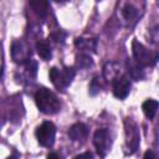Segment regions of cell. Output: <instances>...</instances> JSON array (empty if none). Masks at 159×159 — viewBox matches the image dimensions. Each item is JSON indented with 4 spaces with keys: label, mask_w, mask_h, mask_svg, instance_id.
I'll list each match as a JSON object with an SVG mask.
<instances>
[{
    "label": "cell",
    "mask_w": 159,
    "mask_h": 159,
    "mask_svg": "<svg viewBox=\"0 0 159 159\" xmlns=\"http://www.w3.org/2000/svg\"><path fill=\"white\" fill-rule=\"evenodd\" d=\"M35 102L40 112L45 114H55L60 112L61 103L57 96L46 87H41L35 93Z\"/></svg>",
    "instance_id": "6da1fadb"
},
{
    "label": "cell",
    "mask_w": 159,
    "mask_h": 159,
    "mask_svg": "<svg viewBox=\"0 0 159 159\" xmlns=\"http://www.w3.org/2000/svg\"><path fill=\"white\" fill-rule=\"evenodd\" d=\"M132 51L134 60L143 67H150L157 63L159 60V53L157 51H152L140 43L138 40H133L132 42Z\"/></svg>",
    "instance_id": "7a4b0ae2"
},
{
    "label": "cell",
    "mask_w": 159,
    "mask_h": 159,
    "mask_svg": "<svg viewBox=\"0 0 159 159\" xmlns=\"http://www.w3.org/2000/svg\"><path fill=\"white\" fill-rule=\"evenodd\" d=\"M75 75H76V71L73 67H63V68L52 67L48 72L51 82L60 91L66 89L71 84L72 80L75 78Z\"/></svg>",
    "instance_id": "3957f363"
},
{
    "label": "cell",
    "mask_w": 159,
    "mask_h": 159,
    "mask_svg": "<svg viewBox=\"0 0 159 159\" xmlns=\"http://www.w3.org/2000/svg\"><path fill=\"white\" fill-rule=\"evenodd\" d=\"M93 144L96 147V150H97L98 155L104 158L112 148V135H111V133L104 128L97 129L94 132V135H93Z\"/></svg>",
    "instance_id": "277c9868"
},
{
    "label": "cell",
    "mask_w": 159,
    "mask_h": 159,
    "mask_svg": "<svg viewBox=\"0 0 159 159\" xmlns=\"http://www.w3.org/2000/svg\"><path fill=\"white\" fill-rule=\"evenodd\" d=\"M36 138L42 147H52L56 138V127L51 122H43L36 129Z\"/></svg>",
    "instance_id": "5b68a950"
},
{
    "label": "cell",
    "mask_w": 159,
    "mask_h": 159,
    "mask_svg": "<svg viewBox=\"0 0 159 159\" xmlns=\"http://www.w3.org/2000/svg\"><path fill=\"white\" fill-rule=\"evenodd\" d=\"M124 125H125V138H127L125 142H127V147L129 149V153L132 154L139 147V140H140L139 130H138L137 124L130 118H127L124 120Z\"/></svg>",
    "instance_id": "8992f818"
},
{
    "label": "cell",
    "mask_w": 159,
    "mask_h": 159,
    "mask_svg": "<svg viewBox=\"0 0 159 159\" xmlns=\"http://www.w3.org/2000/svg\"><path fill=\"white\" fill-rule=\"evenodd\" d=\"M11 56L16 63H27L30 61L31 50L29 45L22 40H16L11 45Z\"/></svg>",
    "instance_id": "52a82bcc"
},
{
    "label": "cell",
    "mask_w": 159,
    "mask_h": 159,
    "mask_svg": "<svg viewBox=\"0 0 159 159\" xmlns=\"http://www.w3.org/2000/svg\"><path fill=\"white\" fill-rule=\"evenodd\" d=\"M130 92V82L127 76H119L113 81V93L118 99H124Z\"/></svg>",
    "instance_id": "ba28073f"
},
{
    "label": "cell",
    "mask_w": 159,
    "mask_h": 159,
    "mask_svg": "<svg viewBox=\"0 0 159 159\" xmlns=\"http://www.w3.org/2000/svg\"><path fill=\"white\" fill-rule=\"evenodd\" d=\"M127 71L129 73V77L134 81H140L144 78L143 66H140L135 60H128L127 61Z\"/></svg>",
    "instance_id": "9c48e42d"
},
{
    "label": "cell",
    "mask_w": 159,
    "mask_h": 159,
    "mask_svg": "<svg viewBox=\"0 0 159 159\" xmlns=\"http://www.w3.org/2000/svg\"><path fill=\"white\" fill-rule=\"evenodd\" d=\"M88 134V128L83 123H76L68 129V137L72 140H82Z\"/></svg>",
    "instance_id": "30bf717a"
},
{
    "label": "cell",
    "mask_w": 159,
    "mask_h": 159,
    "mask_svg": "<svg viewBox=\"0 0 159 159\" xmlns=\"http://www.w3.org/2000/svg\"><path fill=\"white\" fill-rule=\"evenodd\" d=\"M122 15H123V17L125 19L127 22H129V24H134V22L138 20L139 10H138L134 5L127 2V4L123 6V9H122Z\"/></svg>",
    "instance_id": "8fae6325"
},
{
    "label": "cell",
    "mask_w": 159,
    "mask_h": 159,
    "mask_svg": "<svg viewBox=\"0 0 159 159\" xmlns=\"http://www.w3.org/2000/svg\"><path fill=\"white\" fill-rule=\"evenodd\" d=\"M75 45L77 48L83 50V51H92L94 52L97 48V41L96 39H83V37H78L75 41Z\"/></svg>",
    "instance_id": "7c38bea8"
},
{
    "label": "cell",
    "mask_w": 159,
    "mask_h": 159,
    "mask_svg": "<svg viewBox=\"0 0 159 159\" xmlns=\"http://www.w3.org/2000/svg\"><path fill=\"white\" fill-rule=\"evenodd\" d=\"M36 50H37V53L40 55V57H41L42 60H45V61L50 60L51 56H52L51 46H50V43H48L47 41H45V40L37 41V43H36Z\"/></svg>",
    "instance_id": "4fadbf2b"
},
{
    "label": "cell",
    "mask_w": 159,
    "mask_h": 159,
    "mask_svg": "<svg viewBox=\"0 0 159 159\" xmlns=\"http://www.w3.org/2000/svg\"><path fill=\"white\" fill-rule=\"evenodd\" d=\"M158 108H159V102L155 101V99H147V101L142 104V109H143L144 114H145L149 119L154 118V116H155Z\"/></svg>",
    "instance_id": "5bb4252c"
},
{
    "label": "cell",
    "mask_w": 159,
    "mask_h": 159,
    "mask_svg": "<svg viewBox=\"0 0 159 159\" xmlns=\"http://www.w3.org/2000/svg\"><path fill=\"white\" fill-rule=\"evenodd\" d=\"M30 6L34 9V11L40 16V17H46L47 10H48V4L46 1H31Z\"/></svg>",
    "instance_id": "9a60e30c"
},
{
    "label": "cell",
    "mask_w": 159,
    "mask_h": 159,
    "mask_svg": "<svg viewBox=\"0 0 159 159\" xmlns=\"http://www.w3.org/2000/svg\"><path fill=\"white\" fill-rule=\"evenodd\" d=\"M77 65H78L80 68H88L93 65V60L89 55L82 53V55L77 56Z\"/></svg>",
    "instance_id": "2e32d148"
},
{
    "label": "cell",
    "mask_w": 159,
    "mask_h": 159,
    "mask_svg": "<svg viewBox=\"0 0 159 159\" xmlns=\"http://www.w3.org/2000/svg\"><path fill=\"white\" fill-rule=\"evenodd\" d=\"M101 83H99V78L98 77H94L93 80H92V82H91V86H89V93L92 94V96H94V94H97L99 91H101Z\"/></svg>",
    "instance_id": "e0dca14e"
},
{
    "label": "cell",
    "mask_w": 159,
    "mask_h": 159,
    "mask_svg": "<svg viewBox=\"0 0 159 159\" xmlns=\"http://www.w3.org/2000/svg\"><path fill=\"white\" fill-rule=\"evenodd\" d=\"M51 37H52L56 42H63V40L66 39V34H65L63 31L58 30L57 32H53V34L51 35Z\"/></svg>",
    "instance_id": "ac0fdd59"
},
{
    "label": "cell",
    "mask_w": 159,
    "mask_h": 159,
    "mask_svg": "<svg viewBox=\"0 0 159 159\" xmlns=\"http://www.w3.org/2000/svg\"><path fill=\"white\" fill-rule=\"evenodd\" d=\"M73 159H94V157L91 152H86V153H82L80 155H76Z\"/></svg>",
    "instance_id": "d6986e66"
},
{
    "label": "cell",
    "mask_w": 159,
    "mask_h": 159,
    "mask_svg": "<svg viewBox=\"0 0 159 159\" xmlns=\"http://www.w3.org/2000/svg\"><path fill=\"white\" fill-rule=\"evenodd\" d=\"M143 159H158V157H157V154L153 150H148V152H145Z\"/></svg>",
    "instance_id": "ffe728a7"
},
{
    "label": "cell",
    "mask_w": 159,
    "mask_h": 159,
    "mask_svg": "<svg viewBox=\"0 0 159 159\" xmlns=\"http://www.w3.org/2000/svg\"><path fill=\"white\" fill-rule=\"evenodd\" d=\"M47 159H61V158L58 157V154H56V153H51V154H48Z\"/></svg>",
    "instance_id": "44dd1931"
},
{
    "label": "cell",
    "mask_w": 159,
    "mask_h": 159,
    "mask_svg": "<svg viewBox=\"0 0 159 159\" xmlns=\"http://www.w3.org/2000/svg\"><path fill=\"white\" fill-rule=\"evenodd\" d=\"M7 159H19V154H17V153H14V154L10 155Z\"/></svg>",
    "instance_id": "7402d4cb"
}]
</instances>
